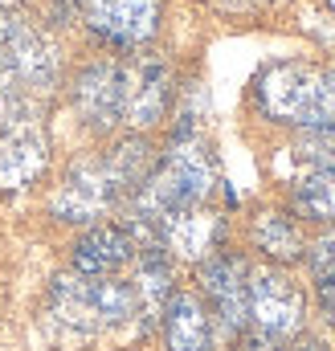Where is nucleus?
Returning <instances> with one entry per match:
<instances>
[{
	"label": "nucleus",
	"instance_id": "1",
	"mask_svg": "<svg viewBox=\"0 0 335 351\" xmlns=\"http://www.w3.org/2000/svg\"><path fill=\"white\" fill-rule=\"evenodd\" d=\"M213 192H217V164H213L209 147L192 131H180L168 143L164 160H156L152 176L131 196V237L148 233L152 241H160L164 217L209 204Z\"/></svg>",
	"mask_w": 335,
	"mask_h": 351
},
{
	"label": "nucleus",
	"instance_id": "2",
	"mask_svg": "<svg viewBox=\"0 0 335 351\" xmlns=\"http://www.w3.org/2000/svg\"><path fill=\"white\" fill-rule=\"evenodd\" d=\"M139 315V298L131 282H119L115 274L90 278L66 274L49 290V327L66 343H86L106 327H123Z\"/></svg>",
	"mask_w": 335,
	"mask_h": 351
},
{
	"label": "nucleus",
	"instance_id": "3",
	"mask_svg": "<svg viewBox=\"0 0 335 351\" xmlns=\"http://www.w3.org/2000/svg\"><path fill=\"white\" fill-rule=\"evenodd\" d=\"M257 110L274 123L315 127L335 123V66H311V62H278L266 66L253 82Z\"/></svg>",
	"mask_w": 335,
	"mask_h": 351
},
{
	"label": "nucleus",
	"instance_id": "4",
	"mask_svg": "<svg viewBox=\"0 0 335 351\" xmlns=\"http://www.w3.org/2000/svg\"><path fill=\"white\" fill-rule=\"evenodd\" d=\"M0 53L29 90H54L58 49H54L49 33L16 0H0Z\"/></svg>",
	"mask_w": 335,
	"mask_h": 351
},
{
	"label": "nucleus",
	"instance_id": "5",
	"mask_svg": "<svg viewBox=\"0 0 335 351\" xmlns=\"http://www.w3.org/2000/svg\"><path fill=\"white\" fill-rule=\"evenodd\" d=\"M119 200H127V192H123L115 168L106 164V156H90V160L70 164L58 192L49 196V213L70 225H90V221L106 217Z\"/></svg>",
	"mask_w": 335,
	"mask_h": 351
},
{
	"label": "nucleus",
	"instance_id": "6",
	"mask_svg": "<svg viewBox=\"0 0 335 351\" xmlns=\"http://www.w3.org/2000/svg\"><path fill=\"white\" fill-rule=\"evenodd\" d=\"M250 327L262 339H290L303 327V290L274 265L250 269Z\"/></svg>",
	"mask_w": 335,
	"mask_h": 351
},
{
	"label": "nucleus",
	"instance_id": "7",
	"mask_svg": "<svg viewBox=\"0 0 335 351\" xmlns=\"http://www.w3.org/2000/svg\"><path fill=\"white\" fill-rule=\"evenodd\" d=\"M74 110L90 131L123 127L127 110V62H94L74 78Z\"/></svg>",
	"mask_w": 335,
	"mask_h": 351
},
{
	"label": "nucleus",
	"instance_id": "8",
	"mask_svg": "<svg viewBox=\"0 0 335 351\" xmlns=\"http://www.w3.org/2000/svg\"><path fill=\"white\" fill-rule=\"evenodd\" d=\"M78 8L90 33H98L106 45L131 49L156 37L164 0H78Z\"/></svg>",
	"mask_w": 335,
	"mask_h": 351
},
{
	"label": "nucleus",
	"instance_id": "9",
	"mask_svg": "<svg viewBox=\"0 0 335 351\" xmlns=\"http://www.w3.org/2000/svg\"><path fill=\"white\" fill-rule=\"evenodd\" d=\"M200 286L217 306L221 331L242 335L250 327V265L238 254H213L200 262Z\"/></svg>",
	"mask_w": 335,
	"mask_h": 351
},
{
	"label": "nucleus",
	"instance_id": "10",
	"mask_svg": "<svg viewBox=\"0 0 335 351\" xmlns=\"http://www.w3.org/2000/svg\"><path fill=\"white\" fill-rule=\"evenodd\" d=\"M49 164V139L37 119H21L0 131V188H29Z\"/></svg>",
	"mask_w": 335,
	"mask_h": 351
},
{
	"label": "nucleus",
	"instance_id": "11",
	"mask_svg": "<svg viewBox=\"0 0 335 351\" xmlns=\"http://www.w3.org/2000/svg\"><path fill=\"white\" fill-rule=\"evenodd\" d=\"M172 106V70L160 58H135L127 62V127H156Z\"/></svg>",
	"mask_w": 335,
	"mask_h": 351
},
{
	"label": "nucleus",
	"instance_id": "12",
	"mask_svg": "<svg viewBox=\"0 0 335 351\" xmlns=\"http://www.w3.org/2000/svg\"><path fill=\"white\" fill-rule=\"evenodd\" d=\"M221 229H225V221L209 204H200V208H184V213L164 217L160 221V241L184 262H205L213 254V245L221 241Z\"/></svg>",
	"mask_w": 335,
	"mask_h": 351
},
{
	"label": "nucleus",
	"instance_id": "13",
	"mask_svg": "<svg viewBox=\"0 0 335 351\" xmlns=\"http://www.w3.org/2000/svg\"><path fill=\"white\" fill-rule=\"evenodd\" d=\"M135 237L131 229H119V225H94L90 233L78 237L74 245V269L90 274V278H106V274H119L123 265L135 258Z\"/></svg>",
	"mask_w": 335,
	"mask_h": 351
},
{
	"label": "nucleus",
	"instance_id": "14",
	"mask_svg": "<svg viewBox=\"0 0 335 351\" xmlns=\"http://www.w3.org/2000/svg\"><path fill=\"white\" fill-rule=\"evenodd\" d=\"M168 351H213V319L196 294H176L160 311Z\"/></svg>",
	"mask_w": 335,
	"mask_h": 351
},
{
	"label": "nucleus",
	"instance_id": "15",
	"mask_svg": "<svg viewBox=\"0 0 335 351\" xmlns=\"http://www.w3.org/2000/svg\"><path fill=\"white\" fill-rule=\"evenodd\" d=\"M135 298H139V311L148 319H160V311L172 298V265H168L164 250L160 245H148L143 258H139V269H135Z\"/></svg>",
	"mask_w": 335,
	"mask_h": 351
},
{
	"label": "nucleus",
	"instance_id": "16",
	"mask_svg": "<svg viewBox=\"0 0 335 351\" xmlns=\"http://www.w3.org/2000/svg\"><path fill=\"white\" fill-rule=\"evenodd\" d=\"M253 245H257L266 258H274V262H299L303 250H307L299 225H294L286 213H274V208L253 221Z\"/></svg>",
	"mask_w": 335,
	"mask_h": 351
},
{
	"label": "nucleus",
	"instance_id": "17",
	"mask_svg": "<svg viewBox=\"0 0 335 351\" xmlns=\"http://www.w3.org/2000/svg\"><path fill=\"white\" fill-rule=\"evenodd\" d=\"M294 208L311 221H335V168H315L294 184Z\"/></svg>",
	"mask_w": 335,
	"mask_h": 351
},
{
	"label": "nucleus",
	"instance_id": "18",
	"mask_svg": "<svg viewBox=\"0 0 335 351\" xmlns=\"http://www.w3.org/2000/svg\"><path fill=\"white\" fill-rule=\"evenodd\" d=\"M299 143H294V160L315 168H335V123H315V127H299Z\"/></svg>",
	"mask_w": 335,
	"mask_h": 351
},
{
	"label": "nucleus",
	"instance_id": "19",
	"mask_svg": "<svg viewBox=\"0 0 335 351\" xmlns=\"http://www.w3.org/2000/svg\"><path fill=\"white\" fill-rule=\"evenodd\" d=\"M21 119H33L29 102H25V82L16 78V70L0 53V131L12 127V123H21Z\"/></svg>",
	"mask_w": 335,
	"mask_h": 351
},
{
	"label": "nucleus",
	"instance_id": "20",
	"mask_svg": "<svg viewBox=\"0 0 335 351\" xmlns=\"http://www.w3.org/2000/svg\"><path fill=\"white\" fill-rule=\"evenodd\" d=\"M303 254H307V265H311L315 282H319V278H327V274H335V229H327L323 237H315Z\"/></svg>",
	"mask_w": 335,
	"mask_h": 351
},
{
	"label": "nucleus",
	"instance_id": "21",
	"mask_svg": "<svg viewBox=\"0 0 335 351\" xmlns=\"http://www.w3.org/2000/svg\"><path fill=\"white\" fill-rule=\"evenodd\" d=\"M315 286H319V298H323V311H327V315L335 319V274H327V278H319Z\"/></svg>",
	"mask_w": 335,
	"mask_h": 351
},
{
	"label": "nucleus",
	"instance_id": "22",
	"mask_svg": "<svg viewBox=\"0 0 335 351\" xmlns=\"http://www.w3.org/2000/svg\"><path fill=\"white\" fill-rule=\"evenodd\" d=\"M242 351H282V348H278L274 339H262V335H257V339H250V343H242Z\"/></svg>",
	"mask_w": 335,
	"mask_h": 351
},
{
	"label": "nucleus",
	"instance_id": "23",
	"mask_svg": "<svg viewBox=\"0 0 335 351\" xmlns=\"http://www.w3.org/2000/svg\"><path fill=\"white\" fill-rule=\"evenodd\" d=\"M294 351H323V343H315V339H299Z\"/></svg>",
	"mask_w": 335,
	"mask_h": 351
},
{
	"label": "nucleus",
	"instance_id": "24",
	"mask_svg": "<svg viewBox=\"0 0 335 351\" xmlns=\"http://www.w3.org/2000/svg\"><path fill=\"white\" fill-rule=\"evenodd\" d=\"M327 4H332V8H335V0H327Z\"/></svg>",
	"mask_w": 335,
	"mask_h": 351
}]
</instances>
